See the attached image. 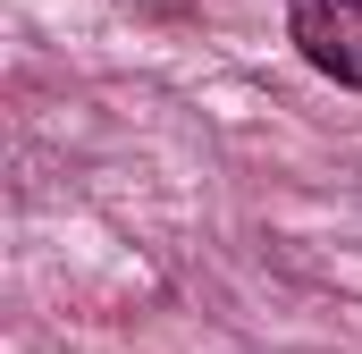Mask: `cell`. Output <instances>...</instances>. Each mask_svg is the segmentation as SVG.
Segmentation results:
<instances>
[{
	"label": "cell",
	"instance_id": "6da1fadb",
	"mask_svg": "<svg viewBox=\"0 0 362 354\" xmlns=\"http://www.w3.org/2000/svg\"><path fill=\"white\" fill-rule=\"evenodd\" d=\"M286 34H295V51L320 76H337V85L362 93V0H295L286 8Z\"/></svg>",
	"mask_w": 362,
	"mask_h": 354
}]
</instances>
